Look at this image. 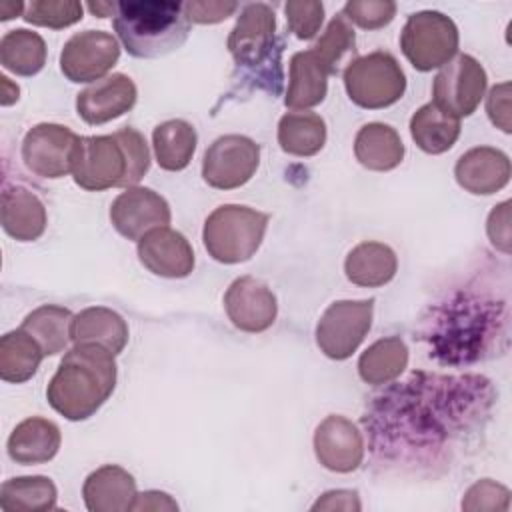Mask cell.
I'll return each mask as SVG.
<instances>
[{
    "label": "cell",
    "mask_w": 512,
    "mask_h": 512,
    "mask_svg": "<svg viewBox=\"0 0 512 512\" xmlns=\"http://www.w3.org/2000/svg\"><path fill=\"white\" fill-rule=\"evenodd\" d=\"M138 258L146 270L162 278H186L194 270L190 242L168 226L154 228L138 240Z\"/></svg>",
    "instance_id": "cell-18"
},
{
    "label": "cell",
    "mask_w": 512,
    "mask_h": 512,
    "mask_svg": "<svg viewBox=\"0 0 512 512\" xmlns=\"http://www.w3.org/2000/svg\"><path fill=\"white\" fill-rule=\"evenodd\" d=\"M24 10H26V4L22 2H2L0 4V20H10L14 16H24Z\"/></svg>",
    "instance_id": "cell-47"
},
{
    "label": "cell",
    "mask_w": 512,
    "mask_h": 512,
    "mask_svg": "<svg viewBox=\"0 0 512 512\" xmlns=\"http://www.w3.org/2000/svg\"><path fill=\"white\" fill-rule=\"evenodd\" d=\"M314 452L324 468L340 474L352 472L364 458L362 432L352 420L330 414L316 426Z\"/></svg>",
    "instance_id": "cell-17"
},
{
    "label": "cell",
    "mask_w": 512,
    "mask_h": 512,
    "mask_svg": "<svg viewBox=\"0 0 512 512\" xmlns=\"http://www.w3.org/2000/svg\"><path fill=\"white\" fill-rule=\"evenodd\" d=\"M238 10V2H220V0H204V2H184V12L190 22L196 24H216L226 20Z\"/></svg>",
    "instance_id": "cell-41"
},
{
    "label": "cell",
    "mask_w": 512,
    "mask_h": 512,
    "mask_svg": "<svg viewBox=\"0 0 512 512\" xmlns=\"http://www.w3.org/2000/svg\"><path fill=\"white\" fill-rule=\"evenodd\" d=\"M362 504L358 500L356 490H330L324 492L314 504L312 510H360Z\"/></svg>",
    "instance_id": "cell-44"
},
{
    "label": "cell",
    "mask_w": 512,
    "mask_h": 512,
    "mask_svg": "<svg viewBox=\"0 0 512 512\" xmlns=\"http://www.w3.org/2000/svg\"><path fill=\"white\" fill-rule=\"evenodd\" d=\"M224 310L230 322L244 332L268 330L278 314L274 292L252 276L236 278L224 294Z\"/></svg>",
    "instance_id": "cell-16"
},
{
    "label": "cell",
    "mask_w": 512,
    "mask_h": 512,
    "mask_svg": "<svg viewBox=\"0 0 512 512\" xmlns=\"http://www.w3.org/2000/svg\"><path fill=\"white\" fill-rule=\"evenodd\" d=\"M170 206L154 190L130 186L110 206V222L128 240H140L146 232L170 224Z\"/></svg>",
    "instance_id": "cell-15"
},
{
    "label": "cell",
    "mask_w": 512,
    "mask_h": 512,
    "mask_svg": "<svg viewBox=\"0 0 512 512\" xmlns=\"http://www.w3.org/2000/svg\"><path fill=\"white\" fill-rule=\"evenodd\" d=\"M400 48L416 70L430 72L456 56L458 28L442 12H414L400 32Z\"/></svg>",
    "instance_id": "cell-8"
},
{
    "label": "cell",
    "mask_w": 512,
    "mask_h": 512,
    "mask_svg": "<svg viewBox=\"0 0 512 512\" xmlns=\"http://www.w3.org/2000/svg\"><path fill=\"white\" fill-rule=\"evenodd\" d=\"M198 134L196 128L186 120H166L152 132L154 156L160 168L168 172L184 170L196 150Z\"/></svg>",
    "instance_id": "cell-30"
},
{
    "label": "cell",
    "mask_w": 512,
    "mask_h": 512,
    "mask_svg": "<svg viewBox=\"0 0 512 512\" xmlns=\"http://www.w3.org/2000/svg\"><path fill=\"white\" fill-rule=\"evenodd\" d=\"M0 218L4 232L18 242H32L46 230V208L42 200L22 186L4 188Z\"/></svg>",
    "instance_id": "cell-24"
},
{
    "label": "cell",
    "mask_w": 512,
    "mask_h": 512,
    "mask_svg": "<svg viewBox=\"0 0 512 512\" xmlns=\"http://www.w3.org/2000/svg\"><path fill=\"white\" fill-rule=\"evenodd\" d=\"M132 510L136 512H146V510H154V512H160V510H178V504L176 500L170 498V494L166 492H160V490H146L142 494L136 496L134 504H132Z\"/></svg>",
    "instance_id": "cell-45"
},
{
    "label": "cell",
    "mask_w": 512,
    "mask_h": 512,
    "mask_svg": "<svg viewBox=\"0 0 512 512\" xmlns=\"http://www.w3.org/2000/svg\"><path fill=\"white\" fill-rule=\"evenodd\" d=\"M496 392L478 374L414 372L378 394L362 416L376 458L392 464H432L464 434L482 426Z\"/></svg>",
    "instance_id": "cell-1"
},
{
    "label": "cell",
    "mask_w": 512,
    "mask_h": 512,
    "mask_svg": "<svg viewBox=\"0 0 512 512\" xmlns=\"http://www.w3.org/2000/svg\"><path fill=\"white\" fill-rule=\"evenodd\" d=\"M486 70L470 54H456L434 78V104L444 112L462 118L470 116L486 90Z\"/></svg>",
    "instance_id": "cell-10"
},
{
    "label": "cell",
    "mask_w": 512,
    "mask_h": 512,
    "mask_svg": "<svg viewBox=\"0 0 512 512\" xmlns=\"http://www.w3.org/2000/svg\"><path fill=\"white\" fill-rule=\"evenodd\" d=\"M58 490L46 476H18L0 486V508L4 512H44L56 508Z\"/></svg>",
    "instance_id": "cell-33"
},
{
    "label": "cell",
    "mask_w": 512,
    "mask_h": 512,
    "mask_svg": "<svg viewBox=\"0 0 512 512\" xmlns=\"http://www.w3.org/2000/svg\"><path fill=\"white\" fill-rule=\"evenodd\" d=\"M42 358V348L22 328L6 332L0 340V378L22 384L36 374Z\"/></svg>",
    "instance_id": "cell-34"
},
{
    "label": "cell",
    "mask_w": 512,
    "mask_h": 512,
    "mask_svg": "<svg viewBox=\"0 0 512 512\" xmlns=\"http://www.w3.org/2000/svg\"><path fill=\"white\" fill-rule=\"evenodd\" d=\"M278 144L286 154L314 156L326 144V124L308 110L288 112L278 122Z\"/></svg>",
    "instance_id": "cell-32"
},
{
    "label": "cell",
    "mask_w": 512,
    "mask_h": 512,
    "mask_svg": "<svg viewBox=\"0 0 512 512\" xmlns=\"http://www.w3.org/2000/svg\"><path fill=\"white\" fill-rule=\"evenodd\" d=\"M276 38L274 10L264 2L246 4L230 30L228 50L238 66L258 68L270 56Z\"/></svg>",
    "instance_id": "cell-14"
},
{
    "label": "cell",
    "mask_w": 512,
    "mask_h": 512,
    "mask_svg": "<svg viewBox=\"0 0 512 512\" xmlns=\"http://www.w3.org/2000/svg\"><path fill=\"white\" fill-rule=\"evenodd\" d=\"M410 134L420 150L442 154L456 144L460 136V118L444 112L434 102H428L410 118Z\"/></svg>",
    "instance_id": "cell-28"
},
{
    "label": "cell",
    "mask_w": 512,
    "mask_h": 512,
    "mask_svg": "<svg viewBox=\"0 0 512 512\" xmlns=\"http://www.w3.org/2000/svg\"><path fill=\"white\" fill-rule=\"evenodd\" d=\"M268 220L270 216L256 208L222 204L204 222V248L216 262H246L260 248L268 228Z\"/></svg>",
    "instance_id": "cell-6"
},
{
    "label": "cell",
    "mask_w": 512,
    "mask_h": 512,
    "mask_svg": "<svg viewBox=\"0 0 512 512\" xmlns=\"http://www.w3.org/2000/svg\"><path fill=\"white\" fill-rule=\"evenodd\" d=\"M356 160L376 172L396 168L404 158V144L400 134L382 122L364 124L354 138Z\"/></svg>",
    "instance_id": "cell-27"
},
{
    "label": "cell",
    "mask_w": 512,
    "mask_h": 512,
    "mask_svg": "<svg viewBox=\"0 0 512 512\" xmlns=\"http://www.w3.org/2000/svg\"><path fill=\"white\" fill-rule=\"evenodd\" d=\"M342 14L348 22H354L364 30H378L392 22L396 4L390 0H350L344 4Z\"/></svg>",
    "instance_id": "cell-40"
},
{
    "label": "cell",
    "mask_w": 512,
    "mask_h": 512,
    "mask_svg": "<svg viewBox=\"0 0 512 512\" xmlns=\"http://www.w3.org/2000/svg\"><path fill=\"white\" fill-rule=\"evenodd\" d=\"M114 386V354L98 344H74L48 382L46 398L60 416L80 422L100 410Z\"/></svg>",
    "instance_id": "cell-3"
},
{
    "label": "cell",
    "mask_w": 512,
    "mask_h": 512,
    "mask_svg": "<svg viewBox=\"0 0 512 512\" xmlns=\"http://www.w3.org/2000/svg\"><path fill=\"white\" fill-rule=\"evenodd\" d=\"M82 12L84 8L76 0H34L26 4L22 18L34 26L60 30L82 20Z\"/></svg>",
    "instance_id": "cell-37"
},
{
    "label": "cell",
    "mask_w": 512,
    "mask_h": 512,
    "mask_svg": "<svg viewBox=\"0 0 512 512\" xmlns=\"http://www.w3.org/2000/svg\"><path fill=\"white\" fill-rule=\"evenodd\" d=\"M72 320L74 314L68 308L58 304H42L22 320L20 328L38 342L44 356H54L72 340Z\"/></svg>",
    "instance_id": "cell-31"
},
{
    "label": "cell",
    "mask_w": 512,
    "mask_h": 512,
    "mask_svg": "<svg viewBox=\"0 0 512 512\" xmlns=\"http://www.w3.org/2000/svg\"><path fill=\"white\" fill-rule=\"evenodd\" d=\"M260 164V146L242 134L216 138L202 158V178L218 190L244 186Z\"/></svg>",
    "instance_id": "cell-11"
},
{
    "label": "cell",
    "mask_w": 512,
    "mask_h": 512,
    "mask_svg": "<svg viewBox=\"0 0 512 512\" xmlns=\"http://www.w3.org/2000/svg\"><path fill=\"white\" fill-rule=\"evenodd\" d=\"M354 44H356V36L350 22L344 18V14H338L330 20L326 30L318 38V42L312 46V50L328 66V70L336 74L340 60L348 52H354Z\"/></svg>",
    "instance_id": "cell-36"
},
{
    "label": "cell",
    "mask_w": 512,
    "mask_h": 512,
    "mask_svg": "<svg viewBox=\"0 0 512 512\" xmlns=\"http://www.w3.org/2000/svg\"><path fill=\"white\" fill-rule=\"evenodd\" d=\"M0 64L18 76H34L46 64V42L38 32L16 28L0 40Z\"/></svg>",
    "instance_id": "cell-35"
},
{
    "label": "cell",
    "mask_w": 512,
    "mask_h": 512,
    "mask_svg": "<svg viewBox=\"0 0 512 512\" xmlns=\"http://www.w3.org/2000/svg\"><path fill=\"white\" fill-rule=\"evenodd\" d=\"M284 12L290 32L300 40H312L324 22V4L318 0H290Z\"/></svg>",
    "instance_id": "cell-39"
},
{
    "label": "cell",
    "mask_w": 512,
    "mask_h": 512,
    "mask_svg": "<svg viewBox=\"0 0 512 512\" xmlns=\"http://www.w3.org/2000/svg\"><path fill=\"white\" fill-rule=\"evenodd\" d=\"M88 10L98 16V18H106V16H114L116 14V2H90Z\"/></svg>",
    "instance_id": "cell-48"
},
{
    "label": "cell",
    "mask_w": 512,
    "mask_h": 512,
    "mask_svg": "<svg viewBox=\"0 0 512 512\" xmlns=\"http://www.w3.org/2000/svg\"><path fill=\"white\" fill-rule=\"evenodd\" d=\"M510 158L492 146H478L464 152L456 166V182L470 194H494L510 180Z\"/></svg>",
    "instance_id": "cell-20"
},
{
    "label": "cell",
    "mask_w": 512,
    "mask_h": 512,
    "mask_svg": "<svg viewBox=\"0 0 512 512\" xmlns=\"http://www.w3.org/2000/svg\"><path fill=\"white\" fill-rule=\"evenodd\" d=\"M486 232L490 242L504 254L510 252V200L494 206L488 216Z\"/></svg>",
    "instance_id": "cell-43"
},
{
    "label": "cell",
    "mask_w": 512,
    "mask_h": 512,
    "mask_svg": "<svg viewBox=\"0 0 512 512\" xmlns=\"http://www.w3.org/2000/svg\"><path fill=\"white\" fill-rule=\"evenodd\" d=\"M60 428L46 418L32 416L22 420L8 438V456L24 466L44 464L60 450Z\"/></svg>",
    "instance_id": "cell-23"
},
{
    "label": "cell",
    "mask_w": 512,
    "mask_h": 512,
    "mask_svg": "<svg viewBox=\"0 0 512 512\" xmlns=\"http://www.w3.org/2000/svg\"><path fill=\"white\" fill-rule=\"evenodd\" d=\"M80 136L68 126L42 122L32 126L22 140V160L40 178H62L72 172Z\"/></svg>",
    "instance_id": "cell-12"
},
{
    "label": "cell",
    "mask_w": 512,
    "mask_h": 512,
    "mask_svg": "<svg viewBox=\"0 0 512 512\" xmlns=\"http://www.w3.org/2000/svg\"><path fill=\"white\" fill-rule=\"evenodd\" d=\"M120 58L118 40L104 30L74 34L60 52V70L70 82H98Z\"/></svg>",
    "instance_id": "cell-13"
},
{
    "label": "cell",
    "mask_w": 512,
    "mask_h": 512,
    "mask_svg": "<svg viewBox=\"0 0 512 512\" xmlns=\"http://www.w3.org/2000/svg\"><path fill=\"white\" fill-rule=\"evenodd\" d=\"M70 336L74 344H98L116 356L128 344V324L110 308L90 306L74 314Z\"/></svg>",
    "instance_id": "cell-25"
},
{
    "label": "cell",
    "mask_w": 512,
    "mask_h": 512,
    "mask_svg": "<svg viewBox=\"0 0 512 512\" xmlns=\"http://www.w3.org/2000/svg\"><path fill=\"white\" fill-rule=\"evenodd\" d=\"M374 300L332 302L316 324V344L332 360L350 358L372 326Z\"/></svg>",
    "instance_id": "cell-9"
},
{
    "label": "cell",
    "mask_w": 512,
    "mask_h": 512,
    "mask_svg": "<svg viewBox=\"0 0 512 512\" xmlns=\"http://www.w3.org/2000/svg\"><path fill=\"white\" fill-rule=\"evenodd\" d=\"M114 30L134 58H160L178 50L188 34L190 20L184 4L170 0L116 2Z\"/></svg>",
    "instance_id": "cell-5"
},
{
    "label": "cell",
    "mask_w": 512,
    "mask_h": 512,
    "mask_svg": "<svg viewBox=\"0 0 512 512\" xmlns=\"http://www.w3.org/2000/svg\"><path fill=\"white\" fill-rule=\"evenodd\" d=\"M408 366V346L400 336H386L370 344L358 358V374L366 384L384 386Z\"/></svg>",
    "instance_id": "cell-29"
},
{
    "label": "cell",
    "mask_w": 512,
    "mask_h": 512,
    "mask_svg": "<svg viewBox=\"0 0 512 512\" xmlns=\"http://www.w3.org/2000/svg\"><path fill=\"white\" fill-rule=\"evenodd\" d=\"M342 78L348 98L368 110L396 104L406 90L404 70L390 52L382 50L350 60Z\"/></svg>",
    "instance_id": "cell-7"
},
{
    "label": "cell",
    "mask_w": 512,
    "mask_h": 512,
    "mask_svg": "<svg viewBox=\"0 0 512 512\" xmlns=\"http://www.w3.org/2000/svg\"><path fill=\"white\" fill-rule=\"evenodd\" d=\"M508 508L510 490L490 478L474 482L462 498V510L466 512H506Z\"/></svg>",
    "instance_id": "cell-38"
},
{
    "label": "cell",
    "mask_w": 512,
    "mask_h": 512,
    "mask_svg": "<svg viewBox=\"0 0 512 512\" xmlns=\"http://www.w3.org/2000/svg\"><path fill=\"white\" fill-rule=\"evenodd\" d=\"M330 74L332 72L328 66L312 48L296 52L290 58V76L284 104L294 110H308L318 106L326 98Z\"/></svg>",
    "instance_id": "cell-22"
},
{
    "label": "cell",
    "mask_w": 512,
    "mask_h": 512,
    "mask_svg": "<svg viewBox=\"0 0 512 512\" xmlns=\"http://www.w3.org/2000/svg\"><path fill=\"white\" fill-rule=\"evenodd\" d=\"M136 84L126 74L106 76L76 96L78 116L86 124H106L126 114L136 104Z\"/></svg>",
    "instance_id": "cell-19"
},
{
    "label": "cell",
    "mask_w": 512,
    "mask_h": 512,
    "mask_svg": "<svg viewBox=\"0 0 512 512\" xmlns=\"http://www.w3.org/2000/svg\"><path fill=\"white\" fill-rule=\"evenodd\" d=\"M18 94H20V88L14 82H10L8 76L2 74L0 76V104L2 106L14 104L18 100Z\"/></svg>",
    "instance_id": "cell-46"
},
{
    "label": "cell",
    "mask_w": 512,
    "mask_h": 512,
    "mask_svg": "<svg viewBox=\"0 0 512 512\" xmlns=\"http://www.w3.org/2000/svg\"><path fill=\"white\" fill-rule=\"evenodd\" d=\"M508 304L486 292L464 288L434 308L426 340L430 356L442 364H470L486 358L498 342H506Z\"/></svg>",
    "instance_id": "cell-2"
},
{
    "label": "cell",
    "mask_w": 512,
    "mask_h": 512,
    "mask_svg": "<svg viewBox=\"0 0 512 512\" xmlns=\"http://www.w3.org/2000/svg\"><path fill=\"white\" fill-rule=\"evenodd\" d=\"M82 496L90 512H128L138 496L136 480L122 466L106 464L86 476Z\"/></svg>",
    "instance_id": "cell-21"
},
{
    "label": "cell",
    "mask_w": 512,
    "mask_h": 512,
    "mask_svg": "<svg viewBox=\"0 0 512 512\" xmlns=\"http://www.w3.org/2000/svg\"><path fill=\"white\" fill-rule=\"evenodd\" d=\"M486 112L490 122L500 128L502 132H510L512 124H510V82H500L496 86H492V90L488 92L486 98Z\"/></svg>",
    "instance_id": "cell-42"
},
{
    "label": "cell",
    "mask_w": 512,
    "mask_h": 512,
    "mask_svg": "<svg viewBox=\"0 0 512 512\" xmlns=\"http://www.w3.org/2000/svg\"><path fill=\"white\" fill-rule=\"evenodd\" d=\"M150 168V150L134 128H122L106 136H80L72 162L74 182L90 192L130 188Z\"/></svg>",
    "instance_id": "cell-4"
},
{
    "label": "cell",
    "mask_w": 512,
    "mask_h": 512,
    "mask_svg": "<svg viewBox=\"0 0 512 512\" xmlns=\"http://www.w3.org/2000/svg\"><path fill=\"white\" fill-rule=\"evenodd\" d=\"M398 270V258L388 244L382 242H360L354 246L346 260V278L364 288H378L388 284Z\"/></svg>",
    "instance_id": "cell-26"
}]
</instances>
